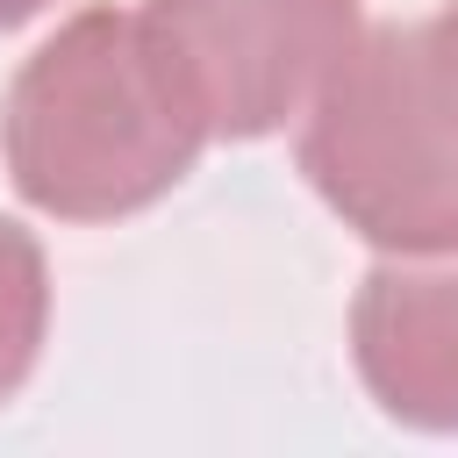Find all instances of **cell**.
<instances>
[{
  "label": "cell",
  "mask_w": 458,
  "mask_h": 458,
  "mask_svg": "<svg viewBox=\"0 0 458 458\" xmlns=\"http://www.w3.org/2000/svg\"><path fill=\"white\" fill-rule=\"evenodd\" d=\"M200 143L215 136L136 7H79L57 21L0 100L7 179L57 222H114L165 200Z\"/></svg>",
  "instance_id": "obj_1"
},
{
  "label": "cell",
  "mask_w": 458,
  "mask_h": 458,
  "mask_svg": "<svg viewBox=\"0 0 458 458\" xmlns=\"http://www.w3.org/2000/svg\"><path fill=\"white\" fill-rule=\"evenodd\" d=\"M308 186L379 250L458 243V136L429 100L415 21L365 29L301 114Z\"/></svg>",
  "instance_id": "obj_2"
},
{
  "label": "cell",
  "mask_w": 458,
  "mask_h": 458,
  "mask_svg": "<svg viewBox=\"0 0 458 458\" xmlns=\"http://www.w3.org/2000/svg\"><path fill=\"white\" fill-rule=\"evenodd\" d=\"M136 14L208 136L229 143L308 114V100L365 36L358 0H143Z\"/></svg>",
  "instance_id": "obj_3"
},
{
  "label": "cell",
  "mask_w": 458,
  "mask_h": 458,
  "mask_svg": "<svg viewBox=\"0 0 458 458\" xmlns=\"http://www.w3.org/2000/svg\"><path fill=\"white\" fill-rule=\"evenodd\" d=\"M365 394L429 437H458V243L386 250L351 301Z\"/></svg>",
  "instance_id": "obj_4"
},
{
  "label": "cell",
  "mask_w": 458,
  "mask_h": 458,
  "mask_svg": "<svg viewBox=\"0 0 458 458\" xmlns=\"http://www.w3.org/2000/svg\"><path fill=\"white\" fill-rule=\"evenodd\" d=\"M43 329H50V265H43V243L21 222L0 215V408L36 372Z\"/></svg>",
  "instance_id": "obj_5"
},
{
  "label": "cell",
  "mask_w": 458,
  "mask_h": 458,
  "mask_svg": "<svg viewBox=\"0 0 458 458\" xmlns=\"http://www.w3.org/2000/svg\"><path fill=\"white\" fill-rule=\"evenodd\" d=\"M415 36H422V79H429V100H437V114H444L451 136H458V0H444L429 21H415Z\"/></svg>",
  "instance_id": "obj_6"
},
{
  "label": "cell",
  "mask_w": 458,
  "mask_h": 458,
  "mask_svg": "<svg viewBox=\"0 0 458 458\" xmlns=\"http://www.w3.org/2000/svg\"><path fill=\"white\" fill-rule=\"evenodd\" d=\"M50 0H0V29H21L29 14H43Z\"/></svg>",
  "instance_id": "obj_7"
}]
</instances>
